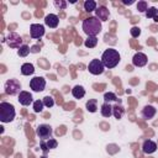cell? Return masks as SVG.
<instances>
[{
	"label": "cell",
	"instance_id": "6da1fadb",
	"mask_svg": "<svg viewBox=\"0 0 158 158\" xmlns=\"http://www.w3.org/2000/svg\"><path fill=\"white\" fill-rule=\"evenodd\" d=\"M83 31L88 36H96L101 32V21L96 16H89L83 21Z\"/></svg>",
	"mask_w": 158,
	"mask_h": 158
},
{
	"label": "cell",
	"instance_id": "7a4b0ae2",
	"mask_svg": "<svg viewBox=\"0 0 158 158\" xmlns=\"http://www.w3.org/2000/svg\"><path fill=\"white\" fill-rule=\"evenodd\" d=\"M120 54H118V52L116 51V49H114V48H109V49H106L104 53H102V56H101V62H102V64H104V67L105 68H109V69H112V68H115L118 63H120Z\"/></svg>",
	"mask_w": 158,
	"mask_h": 158
},
{
	"label": "cell",
	"instance_id": "3957f363",
	"mask_svg": "<svg viewBox=\"0 0 158 158\" xmlns=\"http://www.w3.org/2000/svg\"><path fill=\"white\" fill-rule=\"evenodd\" d=\"M15 107L14 105L2 101L0 104V121L1 122H10L15 118Z\"/></svg>",
	"mask_w": 158,
	"mask_h": 158
},
{
	"label": "cell",
	"instance_id": "277c9868",
	"mask_svg": "<svg viewBox=\"0 0 158 158\" xmlns=\"http://www.w3.org/2000/svg\"><path fill=\"white\" fill-rule=\"evenodd\" d=\"M5 93L7 95H16L21 93V84L17 79H9L5 83Z\"/></svg>",
	"mask_w": 158,
	"mask_h": 158
},
{
	"label": "cell",
	"instance_id": "5b68a950",
	"mask_svg": "<svg viewBox=\"0 0 158 158\" xmlns=\"http://www.w3.org/2000/svg\"><path fill=\"white\" fill-rule=\"evenodd\" d=\"M88 69H89V72H90L91 74H94V75H99V74H102V73H104L105 67H104L101 59H93V60L89 63Z\"/></svg>",
	"mask_w": 158,
	"mask_h": 158
},
{
	"label": "cell",
	"instance_id": "8992f818",
	"mask_svg": "<svg viewBox=\"0 0 158 158\" xmlns=\"http://www.w3.org/2000/svg\"><path fill=\"white\" fill-rule=\"evenodd\" d=\"M22 37L20 36V35H17L16 32H10L9 35H7V37H6V42H7V44L11 47V48H20L22 44Z\"/></svg>",
	"mask_w": 158,
	"mask_h": 158
},
{
	"label": "cell",
	"instance_id": "52a82bcc",
	"mask_svg": "<svg viewBox=\"0 0 158 158\" xmlns=\"http://www.w3.org/2000/svg\"><path fill=\"white\" fill-rule=\"evenodd\" d=\"M52 127L49 126V125H46V123H43V125H40L37 128H36V133H37V136L41 138V139H49L51 138V136H52Z\"/></svg>",
	"mask_w": 158,
	"mask_h": 158
},
{
	"label": "cell",
	"instance_id": "ba28073f",
	"mask_svg": "<svg viewBox=\"0 0 158 158\" xmlns=\"http://www.w3.org/2000/svg\"><path fill=\"white\" fill-rule=\"evenodd\" d=\"M30 88L33 91H37V93L44 90V88H46V80H44V78H42V77H35V78H32L31 81H30Z\"/></svg>",
	"mask_w": 158,
	"mask_h": 158
},
{
	"label": "cell",
	"instance_id": "9c48e42d",
	"mask_svg": "<svg viewBox=\"0 0 158 158\" xmlns=\"http://www.w3.org/2000/svg\"><path fill=\"white\" fill-rule=\"evenodd\" d=\"M30 35L32 38H41L44 35V27L40 23H32L30 27Z\"/></svg>",
	"mask_w": 158,
	"mask_h": 158
},
{
	"label": "cell",
	"instance_id": "30bf717a",
	"mask_svg": "<svg viewBox=\"0 0 158 158\" xmlns=\"http://www.w3.org/2000/svg\"><path fill=\"white\" fill-rule=\"evenodd\" d=\"M147 56L144 54V53H142V52H137L135 56H133V58H132V64L135 65V67H143V65H146L147 64Z\"/></svg>",
	"mask_w": 158,
	"mask_h": 158
},
{
	"label": "cell",
	"instance_id": "8fae6325",
	"mask_svg": "<svg viewBox=\"0 0 158 158\" xmlns=\"http://www.w3.org/2000/svg\"><path fill=\"white\" fill-rule=\"evenodd\" d=\"M142 151H143L144 153H147V154H151V153H153V152L157 151V143H156L154 141H152V139H146V141L143 142Z\"/></svg>",
	"mask_w": 158,
	"mask_h": 158
},
{
	"label": "cell",
	"instance_id": "7c38bea8",
	"mask_svg": "<svg viewBox=\"0 0 158 158\" xmlns=\"http://www.w3.org/2000/svg\"><path fill=\"white\" fill-rule=\"evenodd\" d=\"M58 22H59V17L54 14H49L44 17V23L51 28H56L58 26Z\"/></svg>",
	"mask_w": 158,
	"mask_h": 158
},
{
	"label": "cell",
	"instance_id": "4fadbf2b",
	"mask_svg": "<svg viewBox=\"0 0 158 158\" xmlns=\"http://www.w3.org/2000/svg\"><path fill=\"white\" fill-rule=\"evenodd\" d=\"M19 102L23 106H28L32 102V95L28 91H21L19 94Z\"/></svg>",
	"mask_w": 158,
	"mask_h": 158
},
{
	"label": "cell",
	"instance_id": "5bb4252c",
	"mask_svg": "<svg viewBox=\"0 0 158 158\" xmlns=\"http://www.w3.org/2000/svg\"><path fill=\"white\" fill-rule=\"evenodd\" d=\"M95 14H96V17L100 20V21H107L109 19V10L105 7V6H99V9L95 10Z\"/></svg>",
	"mask_w": 158,
	"mask_h": 158
},
{
	"label": "cell",
	"instance_id": "9a60e30c",
	"mask_svg": "<svg viewBox=\"0 0 158 158\" xmlns=\"http://www.w3.org/2000/svg\"><path fill=\"white\" fill-rule=\"evenodd\" d=\"M156 112H157V111H156V109H154L152 105H146V106L143 107V110H142V116H143V118L148 120V118L154 117Z\"/></svg>",
	"mask_w": 158,
	"mask_h": 158
},
{
	"label": "cell",
	"instance_id": "2e32d148",
	"mask_svg": "<svg viewBox=\"0 0 158 158\" xmlns=\"http://www.w3.org/2000/svg\"><path fill=\"white\" fill-rule=\"evenodd\" d=\"M72 94L75 99H81L84 98L85 95V89L81 86V85H75L73 89H72Z\"/></svg>",
	"mask_w": 158,
	"mask_h": 158
},
{
	"label": "cell",
	"instance_id": "e0dca14e",
	"mask_svg": "<svg viewBox=\"0 0 158 158\" xmlns=\"http://www.w3.org/2000/svg\"><path fill=\"white\" fill-rule=\"evenodd\" d=\"M101 115L104 117H110L112 115V106L109 102H104L101 105Z\"/></svg>",
	"mask_w": 158,
	"mask_h": 158
},
{
	"label": "cell",
	"instance_id": "ac0fdd59",
	"mask_svg": "<svg viewBox=\"0 0 158 158\" xmlns=\"http://www.w3.org/2000/svg\"><path fill=\"white\" fill-rule=\"evenodd\" d=\"M123 112H125V109H123L121 105L116 104L115 106H112V115L115 116V118L120 120V118L123 116Z\"/></svg>",
	"mask_w": 158,
	"mask_h": 158
},
{
	"label": "cell",
	"instance_id": "d6986e66",
	"mask_svg": "<svg viewBox=\"0 0 158 158\" xmlns=\"http://www.w3.org/2000/svg\"><path fill=\"white\" fill-rule=\"evenodd\" d=\"M33 72H35V68H33V65H32L31 63H25V64H22V67H21V73H22V75H31V74H33Z\"/></svg>",
	"mask_w": 158,
	"mask_h": 158
},
{
	"label": "cell",
	"instance_id": "ffe728a7",
	"mask_svg": "<svg viewBox=\"0 0 158 158\" xmlns=\"http://www.w3.org/2000/svg\"><path fill=\"white\" fill-rule=\"evenodd\" d=\"M84 44H85L86 48H94V47L98 44V38H96V36H88V38L85 40Z\"/></svg>",
	"mask_w": 158,
	"mask_h": 158
},
{
	"label": "cell",
	"instance_id": "44dd1931",
	"mask_svg": "<svg viewBox=\"0 0 158 158\" xmlns=\"http://www.w3.org/2000/svg\"><path fill=\"white\" fill-rule=\"evenodd\" d=\"M86 110L89 112H95L98 110V100L96 99H90L89 101H86Z\"/></svg>",
	"mask_w": 158,
	"mask_h": 158
},
{
	"label": "cell",
	"instance_id": "7402d4cb",
	"mask_svg": "<svg viewBox=\"0 0 158 158\" xmlns=\"http://www.w3.org/2000/svg\"><path fill=\"white\" fill-rule=\"evenodd\" d=\"M84 10L86 12H91L94 10H96V2L94 0H88L84 2Z\"/></svg>",
	"mask_w": 158,
	"mask_h": 158
},
{
	"label": "cell",
	"instance_id": "603a6c76",
	"mask_svg": "<svg viewBox=\"0 0 158 158\" xmlns=\"http://www.w3.org/2000/svg\"><path fill=\"white\" fill-rule=\"evenodd\" d=\"M30 52H31V48H30L27 44H22V46L19 48L17 54H19L20 57H26V56H27Z\"/></svg>",
	"mask_w": 158,
	"mask_h": 158
},
{
	"label": "cell",
	"instance_id": "cb8c5ba5",
	"mask_svg": "<svg viewBox=\"0 0 158 158\" xmlns=\"http://www.w3.org/2000/svg\"><path fill=\"white\" fill-rule=\"evenodd\" d=\"M104 100L105 102H109V101H120V99H117V96L114 94V93H105L104 95Z\"/></svg>",
	"mask_w": 158,
	"mask_h": 158
},
{
	"label": "cell",
	"instance_id": "d4e9b609",
	"mask_svg": "<svg viewBox=\"0 0 158 158\" xmlns=\"http://www.w3.org/2000/svg\"><path fill=\"white\" fill-rule=\"evenodd\" d=\"M43 106H44L43 101L36 100V101L33 102V111H35V112H41V111L43 110Z\"/></svg>",
	"mask_w": 158,
	"mask_h": 158
},
{
	"label": "cell",
	"instance_id": "484cf974",
	"mask_svg": "<svg viewBox=\"0 0 158 158\" xmlns=\"http://www.w3.org/2000/svg\"><path fill=\"white\" fill-rule=\"evenodd\" d=\"M42 101H43V104H44L46 107H52V106L54 105V100H53V98L49 96V95H48V96H44Z\"/></svg>",
	"mask_w": 158,
	"mask_h": 158
},
{
	"label": "cell",
	"instance_id": "4316f807",
	"mask_svg": "<svg viewBox=\"0 0 158 158\" xmlns=\"http://www.w3.org/2000/svg\"><path fill=\"white\" fill-rule=\"evenodd\" d=\"M156 15H157V9H156V7H149V9H147V11H146L147 19H154Z\"/></svg>",
	"mask_w": 158,
	"mask_h": 158
},
{
	"label": "cell",
	"instance_id": "83f0119b",
	"mask_svg": "<svg viewBox=\"0 0 158 158\" xmlns=\"http://www.w3.org/2000/svg\"><path fill=\"white\" fill-rule=\"evenodd\" d=\"M137 10L139 12H146L147 11V2L146 1H138L137 4Z\"/></svg>",
	"mask_w": 158,
	"mask_h": 158
},
{
	"label": "cell",
	"instance_id": "f1b7e54d",
	"mask_svg": "<svg viewBox=\"0 0 158 158\" xmlns=\"http://www.w3.org/2000/svg\"><path fill=\"white\" fill-rule=\"evenodd\" d=\"M54 6L56 7H58V9H60V10H64L65 7H67V2L65 1H63V0H56L54 1Z\"/></svg>",
	"mask_w": 158,
	"mask_h": 158
},
{
	"label": "cell",
	"instance_id": "f546056e",
	"mask_svg": "<svg viewBox=\"0 0 158 158\" xmlns=\"http://www.w3.org/2000/svg\"><path fill=\"white\" fill-rule=\"evenodd\" d=\"M46 143H47V147H48L49 149H53V148H56V147L58 146V142H57L56 139H53V138H49Z\"/></svg>",
	"mask_w": 158,
	"mask_h": 158
},
{
	"label": "cell",
	"instance_id": "4dcf8cb0",
	"mask_svg": "<svg viewBox=\"0 0 158 158\" xmlns=\"http://www.w3.org/2000/svg\"><path fill=\"white\" fill-rule=\"evenodd\" d=\"M139 35H141V30H139L138 27H132V28H131V36H132L133 38L138 37Z\"/></svg>",
	"mask_w": 158,
	"mask_h": 158
},
{
	"label": "cell",
	"instance_id": "1f68e13d",
	"mask_svg": "<svg viewBox=\"0 0 158 158\" xmlns=\"http://www.w3.org/2000/svg\"><path fill=\"white\" fill-rule=\"evenodd\" d=\"M40 147H41V151H42V152H43L44 154H47V152L49 151V148L47 147V143H46V142H44L43 139L41 141V143H40Z\"/></svg>",
	"mask_w": 158,
	"mask_h": 158
},
{
	"label": "cell",
	"instance_id": "d6a6232c",
	"mask_svg": "<svg viewBox=\"0 0 158 158\" xmlns=\"http://www.w3.org/2000/svg\"><path fill=\"white\" fill-rule=\"evenodd\" d=\"M38 51H40V46H33V47L31 48V52H32V53H37Z\"/></svg>",
	"mask_w": 158,
	"mask_h": 158
},
{
	"label": "cell",
	"instance_id": "836d02e7",
	"mask_svg": "<svg viewBox=\"0 0 158 158\" xmlns=\"http://www.w3.org/2000/svg\"><path fill=\"white\" fill-rule=\"evenodd\" d=\"M123 4L125 5H131V4H133V1L132 0H123Z\"/></svg>",
	"mask_w": 158,
	"mask_h": 158
},
{
	"label": "cell",
	"instance_id": "e575fe53",
	"mask_svg": "<svg viewBox=\"0 0 158 158\" xmlns=\"http://www.w3.org/2000/svg\"><path fill=\"white\" fill-rule=\"evenodd\" d=\"M36 16H37V17H41V16H42V11L37 10V11H36Z\"/></svg>",
	"mask_w": 158,
	"mask_h": 158
},
{
	"label": "cell",
	"instance_id": "d590c367",
	"mask_svg": "<svg viewBox=\"0 0 158 158\" xmlns=\"http://www.w3.org/2000/svg\"><path fill=\"white\" fill-rule=\"evenodd\" d=\"M151 30H152L153 32H156V31H157V27H156V26H151Z\"/></svg>",
	"mask_w": 158,
	"mask_h": 158
},
{
	"label": "cell",
	"instance_id": "8d00e7d4",
	"mask_svg": "<svg viewBox=\"0 0 158 158\" xmlns=\"http://www.w3.org/2000/svg\"><path fill=\"white\" fill-rule=\"evenodd\" d=\"M15 27H16V25H11V26H9V30L10 28H15Z\"/></svg>",
	"mask_w": 158,
	"mask_h": 158
},
{
	"label": "cell",
	"instance_id": "74e56055",
	"mask_svg": "<svg viewBox=\"0 0 158 158\" xmlns=\"http://www.w3.org/2000/svg\"><path fill=\"white\" fill-rule=\"evenodd\" d=\"M41 158H47V156H42V157H41Z\"/></svg>",
	"mask_w": 158,
	"mask_h": 158
},
{
	"label": "cell",
	"instance_id": "f35d334b",
	"mask_svg": "<svg viewBox=\"0 0 158 158\" xmlns=\"http://www.w3.org/2000/svg\"><path fill=\"white\" fill-rule=\"evenodd\" d=\"M157 16H158V9H157Z\"/></svg>",
	"mask_w": 158,
	"mask_h": 158
}]
</instances>
